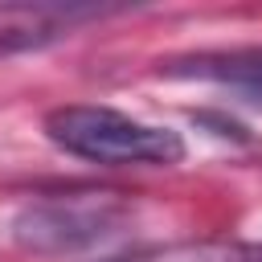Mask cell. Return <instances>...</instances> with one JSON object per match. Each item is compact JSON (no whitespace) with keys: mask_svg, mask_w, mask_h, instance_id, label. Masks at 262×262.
Wrapping results in <instances>:
<instances>
[{"mask_svg":"<svg viewBox=\"0 0 262 262\" xmlns=\"http://www.w3.org/2000/svg\"><path fill=\"white\" fill-rule=\"evenodd\" d=\"M45 135L90 164L106 168H127V164H180L184 160V139L172 127L139 123L115 106H94V102H70L45 115Z\"/></svg>","mask_w":262,"mask_h":262,"instance_id":"obj_1","label":"cell"},{"mask_svg":"<svg viewBox=\"0 0 262 262\" xmlns=\"http://www.w3.org/2000/svg\"><path fill=\"white\" fill-rule=\"evenodd\" d=\"M123 217H127V201L119 192H102V188L53 192V196L29 201L16 213L12 237L37 254H74L111 237L123 225Z\"/></svg>","mask_w":262,"mask_h":262,"instance_id":"obj_2","label":"cell"},{"mask_svg":"<svg viewBox=\"0 0 262 262\" xmlns=\"http://www.w3.org/2000/svg\"><path fill=\"white\" fill-rule=\"evenodd\" d=\"M74 16H86V12L53 8V4H0V53L45 45L49 37L61 33V25L70 29Z\"/></svg>","mask_w":262,"mask_h":262,"instance_id":"obj_3","label":"cell"},{"mask_svg":"<svg viewBox=\"0 0 262 262\" xmlns=\"http://www.w3.org/2000/svg\"><path fill=\"white\" fill-rule=\"evenodd\" d=\"M115 262H262V242L237 237H201V242H168L123 254Z\"/></svg>","mask_w":262,"mask_h":262,"instance_id":"obj_4","label":"cell"}]
</instances>
